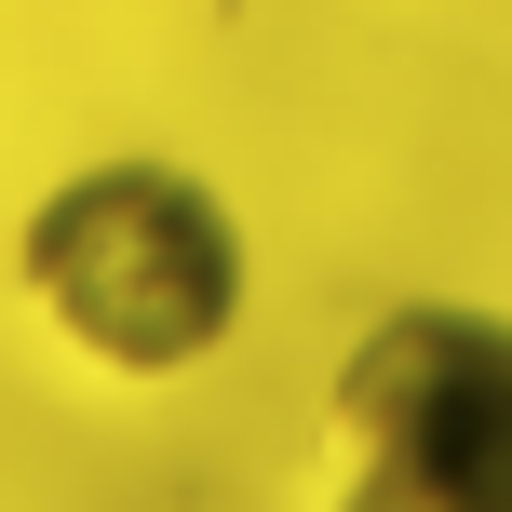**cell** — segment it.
<instances>
[{
  "mask_svg": "<svg viewBox=\"0 0 512 512\" xmlns=\"http://www.w3.org/2000/svg\"><path fill=\"white\" fill-rule=\"evenodd\" d=\"M14 270L108 378H189L243 324V230L176 162H81L27 216Z\"/></svg>",
  "mask_w": 512,
  "mask_h": 512,
  "instance_id": "1",
  "label": "cell"
},
{
  "mask_svg": "<svg viewBox=\"0 0 512 512\" xmlns=\"http://www.w3.org/2000/svg\"><path fill=\"white\" fill-rule=\"evenodd\" d=\"M337 486L378 512H512V324L391 310L337 378Z\"/></svg>",
  "mask_w": 512,
  "mask_h": 512,
  "instance_id": "2",
  "label": "cell"
}]
</instances>
